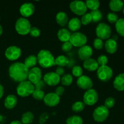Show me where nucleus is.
<instances>
[{
    "label": "nucleus",
    "instance_id": "f257e3e1",
    "mask_svg": "<svg viewBox=\"0 0 124 124\" xmlns=\"http://www.w3.org/2000/svg\"><path fill=\"white\" fill-rule=\"evenodd\" d=\"M29 71V69L25 67L24 63L16 62L9 67L8 74L13 81L21 82L27 79Z\"/></svg>",
    "mask_w": 124,
    "mask_h": 124
},
{
    "label": "nucleus",
    "instance_id": "f03ea898",
    "mask_svg": "<svg viewBox=\"0 0 124 124\" xmlns=\"http://www.w3.org/2000/svg\"><path fill=\"white\" fill-rule=\"evenodd\" d=\"M38 62L42 68H50L55 65L54 57L50 51L47 50H41L37 55Z\"/></svg>",
    "mask_w": 124,
    "mask_h": 124
},
{
    "label": "nucleus",
    "instance_id": "7ed1b4c3",
    "mask_svg": "<svg viewBox=\"0 0 124 124\" xmlns=\"http://www.w3.org/2000/svg\"><path fill=\"white\" fill-rule=\"evenodd\" d=\"M34 90V85L27 80L19 82L16 87L17 94L18 96L23 98L27 97L32 94Z\"/></svg>",
    "mask_w": 124,
    "mask_h": 124
},
{
    "label": "nucleus",
    "instance_id": "20e7f679",
    "mask_svg": "<svg viewBox=\"0 0 124 124\" xmlns=\"http://www.w3.org/2000/svg\"><path fill=\"white\" fill-rule=\"evenodd\" d=\"M31 24L27 18L21 17L18 18L15 23V29L18 34L21 35H26L29 33L31 29Z\"/></svg>",
    "mask_w": 124,
    "mask_h": 124
},
{
    "label": "nucleus",
    "instance_id": "39448f33",
    "mask_svg": "<svg viewBox=\"0 0 124 124\" xmlns=\"http://www.w3.org/2000/svg\"><path fill=\"white\" fill-rule=\"evenodd\" d=\"M96 34L98 38L102 40H107L111 35V29L108 24L101 23L96 28Z\"/></svg>",
    "mask_w": 124,
    "mask_h": 124
},
{
    "label": "nucleus",
    "instance_id": "423d86ee",
    "mask_svg": "<svg viewBox=\"0 0 124 124\" xmlns=\"http://www.w3.org/2000/svg\"><path fill=\"white\" fill-rule=\"evenodd\" d=\"M109 110L104 105H100L94 109L93 113V117L97 122H103L108 118Z\"/></svg>",
    "mask_w": 124,
    "mask_h": 124
},
{
    "label": "nucleus",
    "instance_id": "0eeeda50",
    "mask_svg": "<svg viewBox=\"0 0 124 124\" xmlns=\"http://www.w3.org/2000/svg\"><path fill=\"white\" fill-rule=\"evenodd\" d=\"M69 7L71 12L79 16H82L86 13L87 10L85 2L79 0L71 1L70 3Z\"/></svg>",
    "mask_w": 124,
    "mask_h": 124
},
{
    "label": "nucleus",
    "instance_id": "6e6552de",
    "mask_svg": "<svg viewBox=\"0 0 124 124\" xmlns=\"http://www.w3.org/2000/svg\"><path fill=\"white\" fill-rule=\"evenodd\" d=\"M113 71L111 67L107 65L99 66L97 70L98 79L102 82H107L112 78Z\"/></svg>",
    "mask_w": 124,
    "mask_h": 124
},
{
    "label": "nucleus",
    "instance_id": "1a4fd4ad",
    "mask_svg": "<svg viewBox=\"0 0 124 124\" xmlns=\"http://www.w3.org/2000/svg\"><path fill=\"white\" fill-rule=\"evenodd\" d=\"M70 41L73 46L76 47H81L86 45L87 42V37L83 33L76 32L71 34Z\"/></svg>",
    "mask_w": 124,
    "mask_h": 124
},
{
    "label": "nucleus",
    "instance_id": "9d476101",
    "mask_svg": "<svg viewBox=\"0 0 124 124\" xmlns=\"http://www.w3.org/2000/svg\"><path fill=\"white\" fill-rule=\"evenodd\" d=\"M99 96L96 90L93 88L85 92L83 97V102L85 105H93L98 102Z\"/></svg>",
    "mask_w": 124,
    "mask_h": 124
},
{
    "label": "nucleus",
    "instance_id": "9b49d317",
    "mask_svg": "<svg viewBox=\"0 0 124 124\" xmlns=\"http://www.w3.org/2000/svg\"><path fill=\"white\" fill-rule=\"evenodd\" d=\"M22 51L19 47L12 46L7 48L5 52L6 58L10 61H15L21 55Z\"/></svg>",
    "mask_w": 124,
    "mask_h": 124
},
{
    "label": "nucleus",
    "instance_id": "f8f14e48",
    "mask_svg": "<svg viewBox=\"0 0 124 124\" xmlns=\"http://www.w3.org/2000/svg\"><path fill=\"white\" fill-rule=\"evenodd\" d=\"M42 78V71L39 67H35L30 69L28 73V81H30L32 84L35 85L39 82Z\"/></svg>",
    "mask_w": 124,
    "mask_h": 124
},
{
    "label": "nucleus",
    "instance_id": "ddd939ff",
    "mask_svg": "<svg viewBox=\"0 0 124 124\" xmlns=\"http://www.w3.org/2000/svg\"><path fill=\"white\" fill-rule=\"evenodd\" d=\"M61 77L55 72H48L45 74L43 81L45 84L50 86H56L60 82Z\"/></svg>",
    "mask_w": 124,
    "mask_h": 124
},
{
    "label": "nucleus",
    "instance_id": "4468645a",
    "mask_svg": "<svg viewBox=\"0 0 124 124\" xmlns=\"http://www.w3.org/2000/svg\"><path fill=\"white\" fill-rule=\"evenodd\" d=\"M77 85L81 89L88 90L92 88L93 86V82L89 76L82 75L78 79Z\"/></svg>",
    "mask_w": 124,
    "mask_h": 124
},
{
    "label": "nucleus",
    "instance_id": "2eb2a0df",
    "mask_svg": "<svg viewBox=\"0 0 124 124\" xmlns=\"http://www.w3.org/2000/svg\"><path fill=\"white\" fill-rule=\"evenodd\" d=\"M45 104L50 107L56 106L60 102V97L55 93H48L45 94L43 99Z\"/></svg>",
    "mask_w": 124,
    "mask_h": 124
},
{
    "label": "nucleus",
    "instance_id": "dca6fc26",
    "mask_svg": "<svg viewBox=\"0 0 124 124\" xmlns=\"http://www.w3.org/2000/svg\"><path fill=\"white\" fill-rule=\"evenodd\" d=\"M35 6L31 2H25L21 6L19 12L24 18H27L32 15L35 12Z\"/></svg>",
    "mask_w": 124,
    "mask_h": 124
},
{
    "label": "nucleus",
    "instance_id": "f3484780",
    "mask_svg": "<svg viewBox=\"0 0 124 124\" xmlns=\"http://www.w3.org/2000/svg\"><path fill=\"white\" fill-rule=\"evenodd\" d=\"M93 52V49L90 46L88 45H85L79 48L78 53L79 59L84 61L92 57Z\"/></svg>",
    "mask_w": 124,
    "mask_h": 124
},
{
    "label": "nucleus",
    "instance_id": "a211bd4d",
    "mask_svg": "<svg viewBox=\"0 0 124 124\" xmlns=\"http://www.w3.org/2000/svg\"><path fill=\"white\" fill-rule=\"evenodd\" d=\"M104 47L107 52L110 54H114L117 50V41L113 39L112 38L108 39L104 43Z\"/></svg>",
    "mask_w": 124,
    "mask_h": 124
},
{
    "label": "nucleus",
    "instance_id": "6ab92c4d",
    "mask_svg": "<svg viewBox=\"0 0 124 124\" xmlns=\"http://www.w3.org/2000/svg\"><path fill=\"white\" fill-rule=\"evenodd\" d=\"M83 66L86 70L90 71H94L98 70L99 67L97 61L93 58H89L87 60L84 61L83 63Z\"/></svg>",
    "mask_w": 124,
    "mask_h": 124
},
{
    "label": "nucleus",
    "instance_id": "aec40b11",
    "mask_svg": "<svg viewBox=\"0 0 124 124\" xmlns=\"http://www.w3.org/2000/svg\"><path fill=\"white\" fill-rule=\"evenodd\" d=\"M18 99L13 94H10L4 100V106L7 109L14 108L17 105Z\"/></svg>",
    "mask_w": 124,
    "mask_h": 124
},
{
    "label": "nucleus",
    "instance_id": "412c9836",
    "mask_svg": "<svg viewBox=\"0 0 124 124\" xmlns=\"http://www.w3.org/2000/svg\"><path fill=\"white\" fill-rule=\"evenodd\" d=\"M113 86L117 91L124 90V73L117 75L113 81Z\"/></svg>",
    "mask_w": 124,
    "mask_h": 124
},
{
    "label": "nucleus",
    "instance_id": "4be33fe9",
    "mask_svg": "<svg viewBox=\"0 0 124 124\" xmlns=\"http://www.w3.org/2000/svg\"><path fill=\"white\" fill-rule=\"evenodd\" d=\"M69 21V17L65 12H59L56 15V21L60 26H65L68 24Z\"/></svg>",
    "mask_w": 124,
    "mask_h": 124
},
{
    "label": "nucleus",
    "instance_id": "5701e85b",
    "mask_svg": "<svg viewBox=\"0 0 124 124\" xmlns=\"http://www.w3.org/2000/svg\"><path fill=\"white\" fill-rule=\"evenodd\" d=\"M81 25L82 24H81V20L76 17H74L70 19L68 23L69 29L71 31H75V32L79 30L80 28L81 27Z\"/></svg>",
    "mask_w": 124,
    "mask_h": 124
},
{
    "label": "nucleus",
    "instance_id": "b1692460",
    "mask_svg": "<svg viewBox=\"0 0 124 124\" xmlns=\"http://www.w3.org/2000/svg\"><path fill=\"white\" fill-rule=\"evenodd\" d=\"M71 35V34L70 31L68 29H65V28L59 29L58 34H57L58 39L63 42H67V41H70Z\"/></svg>",
    "mask_w": 124,
    "mask_h": 124
},
{
    "label": "nucleus",
    "instance_id": "393cba45",
    "mask_svg": "<svg viewBox=\"0 0 124 124\" xmlns=\"http://www.w3.org/2000/svg\"><path fill=\"white\" fill-rule=\"evenodd\" d=\"M124 7V4L121 0H111L109 2V7L114 12H120Z\"/></svg>",
    "mask_w": 124,
    "mask_h": 124
},
{
    "label": "nucleus",
    "instance_id": "a878e982",
    "mask_svg": "<svg viewBox=\"0 0 124 124\" xmlns=\"http://www.w3.org/2000/svg\"><path fill=\"white\" fill-rule=\"evenodd\" d=\"M38 63L37 56L35 55H29L24 60V64L27 69H30L35 67Z\"/></svg>",
    "mask_w": 124,
    "mask_h": 124
},
{
    "label": "nucleus",
    "instance_id": "bb28decb",
    "mask_svg": "<svg viewBox=\"0 0 124 124\" xmlns=\"http://www.w3.org/2000/svg\"><path fill=\"white\" fill-rule=\"evenodd\" d=\"M35 116L30 111H27L23 114L21 119V122L23 124H31L33 121Z\"/></svg>",
    "mask_w": 124,
    "mask_h": 124
},
{
    "label": "nucleus",
    "instance_id": "cd10ccee",
    "mask_svg": "<svg viewBox=\"0 0 124 124\" xmlns=\"http://www.w3.org/2000/svg\"><path fill=\"white\" fill-rule=\"evenodd\" d=\"M69 63V59L64 55H59L54 59V64L55 65H58V67H64L67 65Z\"/></svg>",
    "mask_w": 124,
    "mask_h": 124
},
{
    "label": "nucleus",
    "instance_id": "c85d7f7f",
    "mask_svg": "<svg viewBox=\"0 0 124 124\" xmlns=\"http://www.w3.org/2000/svg\"><path fill=\"white\" fill-rule=\"evenodd\" d=\"M115 28L117 33L124 37V18H120L115 24Z\"/></svg>",
    "mask_w": 124,
    "mask_h": 124
},
{
    "label": "nucleus",
    "instance_id": "c756f323",
    "mask_svg": "<svg viewBox=\"0 0 124 124\" xmlns=\"http://www.w3.org/2000/svg\"><path fill=\"white\" fill-rule=\"evenodd\" d=\"M66 124H83V119L78 115H73L67 119Z\"/></svg>",
    "mask_w": 124,
    "mask_h": 124
},
{
    "label": "nucleus",
    "instance_id": "7c9ffc66",
    "mask_svg": "<svg viewBox=\"0 0 124 124\" xmlns=\"http://www.w3.org/2000/svg\"><path fill=\"white\" fill-rule=\"evenodd\" d=\"M73 80V78L72 75H71V74L67 73L64 74V75L61 78L60 82H61V84L63 85L69 86L72 84Z\"/></svg>",
    "mask_w": 124,
    "mask_h": 124
},
{
    "label": "nucleus",
    "instance_id": "2f4dec72",
    "mask_svg": "<svg viewBox=\"0 0 124 124\" xmlns=\"http://www.w3.org/2000/svg\"><path fill=\"white\" fill-rule=\"evenodd\" d=\"M87 8L92 10H97L100 6V2L98 0H87L85 2Z\"/></svg>",
    "mask_w": 124,
    "mask_h": 124
},
{
    "label": "nucleus",
    "instance_id": "473e14b6",
    "mask_svg": "<svg viewBox=\"0 0 124 124\" xmlns=\"http://www.w3.org/2000/svg\"><path fill=\"white\" fill-rule=\"evenodd\" d=\"M90 14L92 16V21L94 23H98L102 18V13L99 9L92 10Z\"/></svg>",
    "mask_w": 124,
    "mask_h": 124
},
{
    "label": "nucleus",
    "instance_id": "72a5a7b5",
    "mask_svg": "<svg viewBox=\"0 0 124 124\" xmlns=\"http://www.w3.org/2000/svg\"><path fill=\"white\" fill-rule=\"evenodd\" d=\"M85 104L82 101H76L74 103L71 107V110L75 113L81 112L85 108Z\"/></svg>",
    "mask_w": 124,
    "mask_h": 124
},
{
    "label": "nucleus",
    "instance_id": "f704fd0d",
    "mask_svg": "<svg viewBox=\"0 0 124 124\" xmlns=\"http://www.w3.org/2000/svg\"><path fill=\"white\" fill-rule=\"evenodd\" d=\"M32 96L34 99L36 100L41 101L44 99L45 96L44 92L42 90H35L32 93Z\"/></svg>",
    "mask_w": 124,
    "mask_h": 124
},
{
    "label": "nucleus",
    "instance_id": "c9c22d12",
    "mask_svg": "<svg viewBox=\"0 0 124 124\" xmlns=\"http://www.w3.org/2000/svg\"><path fill=\"white\" fill-rule=\"evenodd\" d=\"M80 20H81V24H83V25H86L89 24L92 21V18L90 13H85V14H84Z\"/></svg>",
    "mask_w": 124,
    "mask_h": 124
},
{
    "label": "nucleus",
    "instance_id": "e433bc0d",
    "mask_svg": "<svg viewBox=\"0 0 124 124\" xmlns=\"http://www.w3.org/2000/svg\"><path fill=\"white\" fill-rule=\"evenodd\" d=\"M107 18L109 23L111 24H116L119 19L118 15L115 12H109L107 15Z\"/></svg>",
    "mask_w": 124,
    "mask_h": 124
},
{
    "label": "nucleus",
    "instance_id": "4c0bfd02",
    "mask_svg": "<svg viewBox=\"0 0 124 124\" xmlns=\"http://www.w3.org/2000/svg\"><path fill=\"white\" fill-rule=\"evenodd\" d=\"M71 72H72V75L74 76L77 78H79L80 76H82V74H83V70L81 68V67L79 66V65H75L73 67L72 70H71Z\"/></svg>",
    "mask_w": 124,
    "mask_h": 124
},
{
    "label": "nucleus",
    "instance_id": "58836bf2",
    "mask_svg": "<svg viewBox=\"0 0 124 124\" xmlns=\"http://www.w3.org/2000/svg\"><path fill=\"white\" fill-rule=\"evenodd\" d=\"M97 62H98L99 66H104L107 65L108 62L107 56L105 54H101L99 56H98V59H97Z\"/></svg>",
    "mask_w": 124,
    "mask_h": 124
},
{
    "label": "nucleus",
    "instance_id": "ea45409f",
    "mask_svg": "<svg viewBox=\"0 0 124 124\" xmlns=\"http://www.w3.org/2000/svg\"><path fill=\"white\" fill-rule=\"evenodd\" d=\"M115 103H116V101H115V98H113V97H108L105 99V102H104V106L108 109L111 108L115 105Z\"/></svg>",
    "mask_w": 124,
    "mask_h": 124
},
{
    "label": "nucleus",
    "instance_id": "a19ab883",
    "mask_svg": "<svg viewBox=\"0 0 124 124\" xmlns=\"http://www.w3.org/2000/svg\"><path fill=\"white\" fill-rule=\"evenodd\" d=\"M93 46L97 50H101L104 47V43L103 40L99 38H96L93 41Z\"/></svg>",
    "mask_w": 124,
    "mask_h": 124
},
{
    "label": "nucleus",
    "instance_id": "79ce46f5",
    "mask_svg": "<svg viewBox=\"0 0 124 124\" xmlns=\"http://www.w3.org/2000/svg\"><path fill=\"white\" fill-rule=\"evenodd\" d=\"M29 33L33 37H38L41 35V30L39 28L36 27H33L30 29Z\"/></svg>",
    "mask_w": 124,
    "mask_h": 124
},
{
    "label": "nucleus",
    "instance_id": "37998d69",
    "mask_svg": "<svg viewBox=\"0 0 124 124\" xmlns=\"http://www.w3.org/2000/svg\"><path fill=\"white\" fill-rule=\"evenodd\" d=\"M73 48V46L71 44L70 41H67V42H65L62 44L61 46L62 50L64 51L65 52H69Z\"/></svg>",
    "mask_w": 124,
    "mask_h": 124
},
{
    "label": "nucleus",
    "instance_id": "c03bdc74",
    "mask_svg": "<svg viewBox=\"0 0 124 124\" xmlns=\"http://www.w3.org/2000/svg\"><path fill=\"white\" fill-rule=\"evenodd\" d=\"M64 92H65V88H64V87H62V86H59V87L56 88L55 92L54 93L60 97L61 96H62L64 94Z\"/></svg>",
    "mask_w": 124,
    "mask_h": 124
},
{
    "label": "nucleus",
    "instance_id": "a18cd8bd",
    "mask_svg": "<svg viewBox=\"0 0 124 124\" xmlns=\"http://www.w3.org/2000/svg\"><path fill=\"white\" fill-rule=\"evenodd\" d=\"M55 73L61 77V76H62L65 74V69L62 67H58L57 69H56Z\"/></svg>",
    "mask_w": 124,
    "mask_h": 124
},
{
    "label": "nucleus",
    "instance_id": "49530a36",
    "mask_svg": "<svg viewBox=\"0 0 124 124\" xmlns=\"http://www.w3.org/2000/svg\"><path fill=\"white\" fill-rule=\"evenodd\" d=\"M45 87V83L43 81L41 80L39 82H38L37 84L34 85L35 90H41V88Z\"/></svg>",
    "mask_w": 124,
    "mask_h": 124
},
{
    "label": "nucleus",
    "instance_id": "de8ad7c7",
    "mask_svg": "<svg viewBox=\"0 0 124 124\" xmlns=\"http://www.w3.org/2000/svg\"><path fill=\"white\" fill-rule=\"evenodd\" d=\"M4 94V88L2 85L0 84V99L2 97Z\"/></svg>",
    "mask_w": 124,
    "mask_h": 124
},
{
    "label": "nucleus",
    "instance_id": "09e8293b",
    "mask_svg": "<svg viewBox=\"0 0 124 124\" xmlns=\"http://www.w3.org/2000/svg\"><path fill=\"white\" fill-rule=\"evenodd\" d=\"M10 124H23L21 122V121H17V120H15V121H12Z\"/></svg>",
    "mask_w": 124,
    "mask_h": 124
},
{
    "label": "nucleus",
    "instance_id": "8fccbe9b",
    "mask_svg": "<svg viewBox=\"0 0 124 124\" xmlns=\"http://www.w3.org/2000/svg\"><path fill=\"white\" fill-rule=\"evenodd\" d=\"M112 39H113L115 40V41H117V39H118V37H117V35H114V36H113V38Z\"/></svg>",
    "mask_w": 124,
    "mask_h": 124
},
{
    "label": "nucleus",
    "instance_id": "3c124183",
    "mask_svg": "<svg viewBox=\"0 0 124 124\" xmlns=\"http://www.w3.org/2000/svg\"><path fill=\"white\" fill-rule=\"evenodd\" d=\"M2 32H3V29H2V26L0 25V36L2 34Z\"/></svg>",
    "mask_w": 124,
    "mask_h": 124
},
{
    "label": "nucleus",
    "instance_id": "603ef678",
    "mask_svg": "<svg viewBox=\"0 0 124 124\" xmlns=\"http://www.w3.org/2000/svg\"><path fill=\"white\" fill-rule=\"evenodd\" d=\"M122 11H123V13H124V7L123 9H122Z\"/></svg>",
    "mask_w": 124,
    "mask_h": 124
},
{
    "label": "nucleus",
    "instance_id": "864d4df0",
    "mask_svg": "<svg viewBox=\"0 0 124 124\" xmlns=\"http://www.w3.org/2000/svg\"><path fill=\"white\" fill-rule=\"evenodd\" d=\"M123 2H124V1H123Z\"/></svg>",
    "mask_w": 124,
    "mask_h": 124
}]
</instances>
